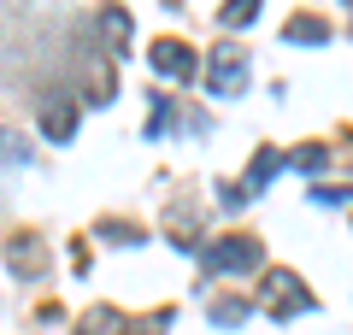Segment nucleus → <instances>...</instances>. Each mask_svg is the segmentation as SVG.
Here are the masks:
<instances>
[{"label": "nucleus", "mask_w": 353, "mask_h": 335, "mask_svg": "<svg viewBox=\"0 0 353 335\" xmlns=\"http://www.w3.org/2000/svg\"><path fill=\"white\" fill-rule=\"evenodd\" d=\"M41 259H48V253H41V241H36V236H12V241H6V265H12L18 276H36V271H41Z\"/></svg>", "instance_id": "7"}, {"label": "nucleus", "mask_w": 353, "mask_h": 335, "mask_svg": "<svg viewBox=\"0 0 353 335\" xmlns=\"http://www.w3.org/2000/svg\"><path fill=\"white\" fill-rule=\"evenodd\" d=\"M77 335H130V323H124L118 306H94L83 323H77Z\"/></svg>", "instance_id": "8"}, {"label": "nucleus", "mask_w": 353, "mask_h": 335, "mask_svg": "<svg viewBox=\"0 0 353 335\" xmlns=\"http://www.w3.org/2000/svg\"><path fill=\"white\" fill-rule=\"evenodd\" d=\"M201 265L206 271H253V265H259V241L253 236H218V241H206L201 247Z\"/></svg>", "instance_id": "1"}, {"label": "nucleus", "mask_w": 353, "mask_h": 335, "mask_svg": "<svg viewBox=\"0 0 353 335\" xmlns=\"http://www.w3.org/2000/svg\"><path fill=\"white\" fill-rule=\"evenodd\" d=\"M265 306H271V318H301V312H312V294L301 288V276L294 271H271L265 276Z\"/></svg>", "instance_id": "3"}, {"label": "nucleus", "mask_w": 353, "mask_h": 335, "mask_svg": "<svg viewBox=\"0 0 353 335\" xmlns=\"http://www.w3.org/2000/svg\"><path fill=\"white\" fill-rule=\"evenodd\" d=\"M253 18H259V0H224V6H218V24L224 30H248Z\"/></svg>", "instance_id": "9"}, {"label": "nucleus", "mask_w": 353, "mask_h": 335, "mask_svg": "<svg viewBox=\"0 0 353 335\" xmlns=\"http://www.w3.org/2000/svg\"><path fill=\"white\" fill-rule=\"evenodd\" d=\"M324 159H330V148H318V141H306L301 153H289V165H294V171H318Z\"/></svg>", "instance_id": "14"}, {"label": "nucleus", "mask_w": 353, "mask_h": 335, "mask_svg": "<svg viewBox=\"0 0 353 335\" xmlns=\"http://www.w3.org/2000/svg\"><path fill=\"white\" fill-rule=\"evenodd\" d=\"M283 165H289V153H283V148H259V153H253V165H248V176L224 188V206H248V200L259 194V188L271 183V176H277Z\"/></svg>", "instance_id": "2"}, {"label": "nucleus", "mask_w": 353, "mask_h": 335, "mask_svg": "<svg viewBox=\"0 0 353 335\" xmlns=\"http://www.w3.org/2000/svg\"><path fill=\"white\" fill-rule=\"evenodd\" d=\"M101 24H106V41H112V53H130V12H118V6H112Z\"/></svg>", "instance_id": "12"}, {"label": "nucleus", "mask_w": 353, "mask_h": 335, "mask_svg": "<svg viewBox=\"0 0 353 335\" xmlns=\"http://www.w3.org/2000/svg\"><path fill=\"white\" fill-rule=\"evenodd\" d=\"M41 136L59 141V148L77 136V100L71 94H48V100H41Z\"/></svg>", "instance_id": "6"}, {"label": "nucleus", "mask_w": 353, "mask_h": 335, "mask_svg": "<svg viewBox=\"0 0 353 335\" xmlns=\"http://www.w3.org/2000/svg\"><path fill=\"white\" fill-rule=\"evenodd\" d=\"M165 124H171V100H165V94H153V118H148V141H153V136H165Z\"/></svg>", "instance_id": "15"}, {"label": "nucleus", "mask_w": 353, "mask_h": 335, "mask_svg": "<svg viewBox=\"0 0 353 335\" xmlns=\"http://www.w3.org/2000/svg\"><path fill=\"white\" fill-rule=\"evenodd\" d=\"M312 206H353V188H341V183H318V188H312Z\"/></svg>", "instance_id": "13"}, {"label": "nucleus", "mask_w": 353, "mask_h": 335, "mask_svg": "<svg viewBox=\"0 0 353 335\" xmlns=\"http://www.w3.org/2000/svg\"><path fill=\"white\" fill-rule=\"evenodd\" d=\"M283 36H289V41H330V24H324V18H289Z\"/></svg>", "instance_id": "11"}, {"label": "nucleus", "mask_w": 353, "mask_h": 335, "mask_svg": "<svg viewBox=\"0 0 353 335\" xmlns=\"http://www.w3.org/2000/svg\"><path fill=\"white\" fill-rule=\"evenodd\" d=\"M347 6H353V0H347Z\"/></svg>", "instance_id": "16"}, {"label": "nucleus", "mask_w": 353, "mask_h": 335, "mask_svg": "<svg viewBox=\"0 0 353 335\" xmlns=\"http://www.w3.org/2000/svg\"><path fill=\"white\" fill-rule=\"evenodd\" d=\"M248 300H212V323L218 329H241V323H248Z\"/></svg>", "instance_id": "10"}, {"label": "nucleus", "mask_w": 353, "mask_h": 335, "mask_svg": "<svg viewBox=\"0 0 353 335\" xmlns=\"http://www.w3.org/2000/svg\"><path fill=\"white\" fill-rule=\"evenodd\" d=\"M148 65H153L159 77H176V83H189V77H194V48H189V41H171V36H165V41H153Z\"/></svg>", "instance_id": "5"}, {"label": "nucleus", "mask_w": 353, "mask_h": 335, "mask_svg": "<svg viewBox=\"0 0 353 335\" xmlns=\"http://www.w3.org/2000/svg\"><path fill=\"white\" fill-rule=\"evenodd\" d=\"M206 83H212V94H218V100H236L241 88H248V53H241V48H212Z\"/></svg>", "instance_id": "4"}]
</instances>
